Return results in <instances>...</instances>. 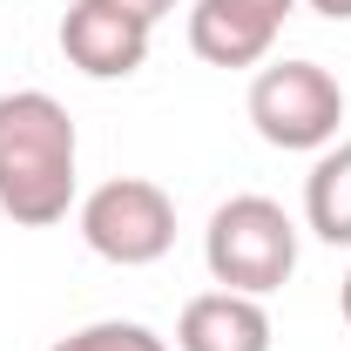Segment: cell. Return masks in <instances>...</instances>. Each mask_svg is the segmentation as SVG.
<instances>
[{
  "mask_svg": "<svg viewBox=\"0 0 351 351\" xmlns=\"http://www.w3.org/2000/svg\"><path fill=\"white\" fill-rule=\"evenodd\" d=\"M311 14H324V21H351V0H311Z\"/></svg>",
  "mask_w": 351,
  "mask_h": 351,
  "instance_id": "8fae6325",
  "label": "cell"
},
{
  "mask_svg": "<svg viewBox=\"0 0 351 351\" xmlns=\"http://www.w3.org/2000/svg\"><path fill=\"white\" fill-rule=\"evenodd\" d=\"M75 122L47 88L0 95V210L21 230H47L75 203Z\"/></svg>",
  "mask_w": 351,
  "mask_h": 351,
  "instance_id": "6da1fadb",
  "label": "cell"
},
{
  "mask_svg": "<svg viewBox=\"0 0 351 351\" xmlns=\"http://www.w3.org/2000/svg\"><path fill=\"white\" fill-rule=\"evenodd\" d=\"M338 311H345V324H351V277H345V291H338Z\"/></svg>",
  "mask_w": 351,
  "mask_h": 351,
  "instance_id": "7c38bea8",
  "label": "cell"
},
{
  "mask_svg": "<svg viewBox=\"0 0 351 351\" xmlns=\"http://www.w3.org/2000/svg\"><path fill=\"white\" fill-rule=\"evenodd\" d=\"M304 223L324 243H351V142H331L304 176Z\"/></svg>",
  "mask_w": 351,
  "mask_h": 351,
  "instance_id": "ba28073f",
  "label": "cell"
},
{
  "mask_svg": "<svg viewBox=\"0 0 351 351\" xmlns=\"http://www.w3.org/2000/svg\"><path fill=\"white\" fill-rule=\"evenodd\" d=\"M101 7H115V14H129V21H142V27H156L162 14H176V0H101Z\"/></svg>",
  "mask_w": 351,
  "mask_h": 351,
  "instance_id": "30bf717a",
  "label": "cell"
},
{
  "mask_svg": "<svg viewBox=\"0 0 351 351\" xmlns=\"http://www.w3.org/2000/svg\"><path fill=\"white\" fill-rule=\"evenodd\" d=\"M203 263L223 291L270 298L298 270V223L270 196H230V203H217V217L203 230Z\"/></svg>",
  "mask_w": 351,
  "mask_h": 351,
  "instance_id": "7a4b0ae2",
  "label": "cell"
},
{
  "mask_svg": "<svg viewBox=\"0 0 351 351\" xmlns=\"http://www.w3.org/2000/svg\"><path fill=\"white\" fill-rule=\"evenodd\" d=\"M270 345H277L270 311L263 298H243V291H203L176 317V351H270Z\"/></svg>",
  "mask_w": 351,
  "mask_h": 351,
  "instance_id": "52a82bcc",
  "label": "cell"
},
{
  "mask_svg": "<svg viewBox=\"0 0 351 351\" xmlns=\"http://www.w3.org/2000/svg\"><path fill=\"white\" fill-rule=\"evenodd\" d=\"M149 34L156 27H142V21L101 7V0H75L61 14V54H68V68H82L88 82H129L149 61Z\"/></svg>",
  "mask_w": 351,
  "mask_h": 351,
  "instance_id": "8992f818",
  "label": "cell"
},
{
  "mask_svg": "<svg viewBox=\"0 0 351 351\" xmlns=\"http://www.w3.org/2000/svg\"><path fill=\"white\" fill-rule=\"evenodd\" d=\"M345 122V88L317 61H270L250 82V129L270 149H331Z\"/></svg>",
  "mask_w": 351,
  "mask_h": 351,
  "instance_id": "277c9868",
  "label": "cell"
},
{
  "mask_svg": "<svg viewBox=\"0 0 351 351\" xmlns=\"http://www.w3.org/2000/svg\"><path fill=\"white\" fill-rule=\"evenodd\" d=\"M47 351H169V338H156L135 317H101V324H82V331L54 338Z\"/></svg>",
  "mask_w": 351,
  "mask_h": 351,
  "instance_id": "9c48e42d",
  "label": "cell"
},
{
  "mask_svg": "<svg viewBox=\"0 0 351 351\" xmlns=\"http://www.w3.org/2000/svg\"><path fill=\"white\" fill-rule=\"evenodd\" d=\"M298 0H196L189 14V47L210 68H257L277 47Z\"/></svg>",
  "mask_w": 351,
  "mask_h": 351,
  "instance_id": "5b68a950",
  "label": "cell"
},
{
  "mask_svg": "<svg viewBox=\"0 0 351 351\" xmlns=\"http://www.w3.org/2000/svg\"><path fill=\"white\" fill-rule=\"evenodd\" d=\"M75 223H82V243L101 263H115V270L162 263L169 243H176V203H169V189L149 182V176H115V182L88 189Z\"/></svg>",
  "mask_w": 351,
  "mask_h": 351,
  "instance_id": "3957f363",
  "label": "cell"
}]
</instances>
